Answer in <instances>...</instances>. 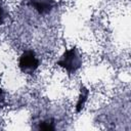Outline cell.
<instances>
[{"instance_id": "6da1fadb", "label": "cell", "mask_w": 131, "mask_h": 131, "mask_svg": "<svg viewBox=\"0 0 131 131\" xmlns=\"http://www.w3.org/2000/svg\"><path fill=\"white\" fill-rule=\"evenodd\" d=\"M56 66L62 68L69 74L76 73L82 67V57L79 50L76 47L66 49L59 59L56 61Z\"/></svg>"}, {"instance_id": "7a4b0ae2", "label": "cell", "mask_w": 131, "mask_h": 131, "mask_svg": "<svg viewBox=\"0 0 131 131\" xmlns=\"http://www.w3.org/2000/svg\"><path fill=\"white\" fill-rule=\"evenodd\" d=\"M39 64L40 61L33 50H26L19 56L18 68L25 74L32 75L39 68Z\"/></svg>"}, {"instance_id": "3957f363", "label": "cell", "mask_w": 131, "mask_h": 131, "mask_svg": "<svg viewBox=\"0 0 131 131\" xmlns=\"http://www.w3.org/2000/svg\"><path fill=\"white\" fill-rule=\"evenodd\" d=\"M28 2L40 14L49 13L55 5L54 0H28Z\"/></svg>"}, {"instance_id": "277c9868", "label": "cell", "mask_w": 131, "mask_h": 131, "mask_svg": "<svg viewBox=\"0 0 131 131\" xmlns=\"http://www.w3.org/2000/svg\"><path fill=\"white\" fill-rule=\"evenodd\" d=\"M88 97H89V90L84 85H81L80 94H79V97H78V101L76 103V112L77 113L81 112L84 108V106H85V104L88 100Z\"/></svg>"}, {"instance_id": "5b68a950", "label": "cell", "mask_w": 131, "mask_h": 131, "mask_svg": "<svg viewBox=\"0 0 131 131\" xmlns=\"http://www.w3.org/2000/svg\"><path fill=\"white\" fill-rule=\"evenodd\" d=\"M38 129L39 130H44V131H52V130H55L54 120L53 119H46V120H43V121L39 122Z\"/></svg>"}, {"instance_id": "8992f818", "label": "cell", "mask_w": 131, "mask_h": 131, "mask_svg": "<svg viewBox=\"0 0 131 131\" xmlns=\"http://www.w3.org/2000/svg\"><path fill=\"white\" fill-rule=\"evenodd\" d=\"M6 17H7V12H6V10H5L2 2L0 1V26L4 24Z\"/></svg>"}, {"instance_id": "52a82bcc", "label": "cell", "mask_w": 131, "mask_h": 131, "mask_svg": "<svg viewBox=\"0 0 131 131\" xmlns=\"http://www.w3.org/2000/svg\"><path fill=\"white\" fill-rule=\"evenodd\" d=\"M3 99H4V92H3V90L0 88V105H1L2 102H3Z\"/></svg>"}]
</instances>
